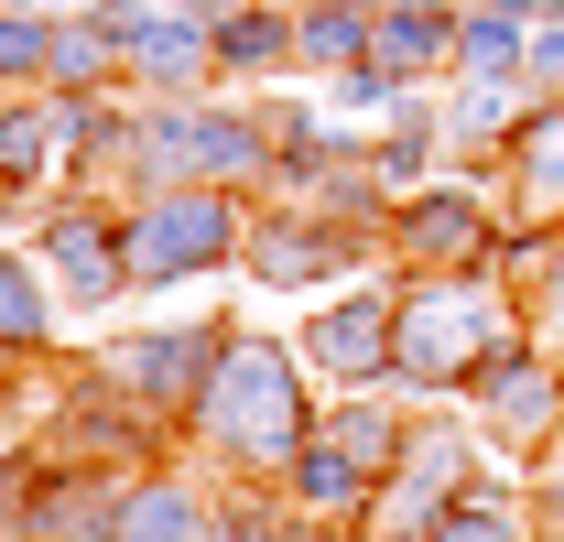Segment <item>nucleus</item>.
<instances>
[{
	"label": "nucleus",
	"instance_id": "aec40b11",
	"mask_svg": "<svg viewBox=\"0 0 564 542\" xmlns=\"http://www.w3.org/2000/svg\"><path fill=\"white\" fill-rule=\"evenodd\" d=\"M521 196H564V109H543V131H532V163H521Z\"/></svg>",
	"mask_w": 564,
	"mask_h": 542
},
{
	"label": "nucleus",
	"instance_id": "ddd939ff",
	"mask_svg": "<svg viewBox=\"0 0 564 542\" xmlns=\"http://www.w3.org/2000/svg\"><path fill=\"white\" fill-rule=\"evenodd\" d=\"M348 55H369V22H358L348 0H326V11L293 22V66H337V76H348Z\"/></svg>",
	"mask_w": 564,
	"mask_h": 542
},
{
	"label": "nucleus",
	"instance_id": "f257e3e1",
	"mask_svg": "<svg viewBox=\"0 0 564 542\" xmlns=\"http://www.w3.org/2000/svg\"><path fill=\"white\" fill-rule=\"evenodd\" d=\"M196 412H207V434L239 456V467H293L304 434H315L304 402H293V369H282L272 347H228V369L207 380V402H196Z\"/></svg>",
	"mask_w": 564,
	"mask_h": 542
},
{
	"label": "nucleus",
	"instance_id": "1a4fd4ad",
	"mask_svg": "<svg viewBox=\"0 0 564 542\" xmlns=\"http://www.w3.org/2000/svg\"><path fill=\"white\" fill-rule=\"evenodd\" d=\"M44 250H55V271H66L76 293H109V282H131V250H120V228H109L98 206H66Z\"/></svg>",
	"mask_w": 564,
	"mask_h": 542
},
{
	"label": "nucleus",
	"instance_id": "7ed1b4c3",
	"mask_svg": "<svg viewBox=\"0 0 564 542\" xmlns=\"http://www.w3.org/2000/svg\"><path fill=\"white\" fill-rule=\"evenodd\" d=\"M489 358H499L489 293H413V315H402V369L413 380H456V369H489Z\"/></svg>",
	"mask_w": 564,
	"mask_h": 542
},
{
	"label": "nucleus",
	"instance_id": "f8f14e48",
	"mask_svg": "<svg viewBox=\"0 0 564 542\" xmlns=\"http://www.w3.org/2000/svg\"><path fill=\"white\" fill-rule=\"evenodd\" d=\"M456 66L467 76H510L521 66V0H489V11L456 22Z\"/></svg>",
	"mask_w": 564,
	"mask_h": 542
},
{
	"label": "nucleus",
	"instance_id": "4468645a",
	"mask_svg": "<svg viewBox=\"0 0 564 542\" xmlns=\"http://www.w3.org/2000/svg\"><path fill=\"white\" fill-rule=\"evenodd\" d=\"M217 66H239V76H250V66H261V76L293 66V22H282V11H239V22H217Z\"/></svg>",
	"mask_w": 564,
	"mask_h": 542
},
{
	"label": "nucleus",
	"instance_id": "423d86ee",
	"mask_svg": "<svg viewBox=\"0 0 564 542\" xmlns=\"http://www.w3.org/2000/svg\"><path fill=\"white\" fill-rule=\"evenodd\" d=\"M304 347H315V369H337V380H369V369H391V358H402V315L358 293V304H326Z\"/></svg>",
	"mask_w": 564,
	"mask_h": 542
},
{
	"label": "nucleus",
	"instance_id": "f3484780",
	"mask_svg": "<svg viewBox=\"0 0 564 542\" xmlns=\"http://www.w3.org/2000/svg\"><path fill=\"white\" fill-rule=\"evenodd\" d=\"M510 120H521V109H510V87H499V76H478V87L456 98V152H489Z\"/></svg>",
	"mask_w": 564,
	"mask_h": 542
},
{
	"label": "nucleus",
	"instance_id": "f03ea898",
	"mask_svg": "<svg viewBox=\"0 0 564 542\" xmlns=\"http://www.w3.org/2000/svg\"><path fill=\"white\" fill-rule=\"evenodd\" d=\"M120 250H131V282L217 271L228 250H239V206L217 196V185H163V196H152L131 228H120Z\"/></svg>",
	"mask_w": 564,
	"mask_h": 542
},
{
	"label": "nucleus",
	"instance_id": "9d476101",
	"mask_svg": "<svg viewBox=\"0 0 564 542\" xmlns=\"http://www.w3.org/2000/svg\"><path fill=\"white\" fill-rule=\"evenodd\" d=\"M402 250H413L423 271H467L478 261V206L467 196H413L402 206Z\"/></svg>",
	"mask_w": 564,
	"mask_h": 542
},
{
	"label": "nucleus",
	"instance_id": "dca6fc26",
	"mask_svg": "<svg viewBox=\"0 0 564 542\" xmlns=\"http://www.w3.org/2000/svg\"><path fill=\"white\" fill-rule=\"evenodd\" d=\"M326 261H337V239H304V217L261 228V282H315Z\"/></svg>",
	"mask_w": 564,
	"mask_h": 542
},
{
	"label": "nucleus",
	"instance_id": "4be33fe9",
	"mask_svg": "<svg viewBox=\"0 0 564 542\" xmlns=\"http://www.w3.org/2000/svg\"><path fill=\"white\" fill-rule=\"evenodd\" d=\"M423 152H434V131H423V120H402V131L380 141V174H391V185H413V174H423Z\"/></svg>",
	"mask_w": 564,
	"mask_h": 542
},
{
	"label": "nucleus",
	"instance_id": "412c9836",
	"mask_svg": "<svg viewBox=\"0 0 564 542\" xmlns=\"http://www.w3.org/2000/svg\"><path fill=\"white\" fill-rule=\"evenodd\" d=\"M55 66V33H33V22H0V76H33Z\"/></svg>",
	"mask_w": 564,
	"mask_h": 542
},
{
	"label": "nucleus",
	"instance_id": "b1692460",
	"mask_svg": "<svg viewBox=\"0 0 564 542\" xmlns=\"http://www.w3.org/2000/svg\"><path fill=\"white\" fill-rule=\"evenodd\" d=\"M348 11H391V0H348Z\"/></svg>",
	"mask_w": 564,
	"mask_h": 542
},
{
	"label": "nucleus",
	"instance_id": "6ab92c4d",
	"mask_svg": "<svg viewBox=\"0 0 564 542\" xmlns=\"http://www.w3.org/2000/svg\"><path fill=\"white\" fill-rule=\"evenodd\" d=\"M423 542H521V521H510L499 499H456V510H445Z\"/></svg>",
	"mask_w": 564,
	"mask_h": 542
},
{
	"label": "nucleus",
	"instance_id": "20e7f679",
	"mask_svg": "<svg viewBox=\"0 0 564 542\" xmlns=\"http://www.w3.org/2000/svg\"><path fill=\"white\" fill-rule=\"evenodd\" d=\"M261 131L250 120H152V174L163 185H217V174H250Z\"/></svg>",
	"mask_w": 564,
	"mask_h": 542
},
{
	"label": "nucleus",
	"instance_id": "39448f33",
	"mask_svg": "<svg viewBox=\"0 0 564 542\" xmlns=\"http://www.w3.org/2000/svg\"><path fill=\"white\" fill-rule=\"evenodd\" d=\"M478 402H489V423L510 434V445H543V434L564 423L554 369H543V358H510V347H499L489 369H478Z\"/></svg>",
	"mask_w": 564,
	"mask_h": 542
},
{
	"label": "nucleus",
	"instance_id": "2eb2a0df",
	"mask_svg": "<svg viewBox=\"0 0 564 542\" xmlns=\"http://www.w3.org/2000/svg\"><path fill=\"white\" fill-rule=\"evenodd\" d=\"M120 542H196V499L185 488H131L120 499Z\"/></svg>",
	"mask_w": 564,
	"mask_h": 542
},
{
	"label": "nucleus",
	"instance_id": "5701e85b",
	"mask_svg": "<svg viewBox=\"0 0 564 542\" xmlns=\"http://www.w3.org/2000/svg\"><path fill=\"white\" fill-rule=\"evenodd\" d=\"M532 66H543V76H554V87H564V22H554V33H543V44H532Z\"/></svg>",
	"mask_w": 564,
	"mask_h": 542
},
{
	"label": "nucleus",
	"instance_id": "0eeeda50",
	"mask_svg": "<svg viewBox=\"0 0 564 542\" xmlns=\"http://www.w3.org/2000/svg\"><path fill=\"white\" fill-rule=\"evenodd\" d=\"M120 44H131V66L152 76V87H196V76L217 66L207 33H196V22H163V11H120Z\"/></svg>",
	"mask_w": 564,
	"mask_h": 542
},
{
	"label": "nucleus",
	"instance_id": "9b49d317",
	"mask_svg": "<svg viewBox=\"0 0 564 542\" xmlns=\"http://www.w3.org/2000/svg\"><path fill=\"white\" fill-rule=\"evenodd\" d=\"M434 55H456V22H445V11H423V0H391V11L369 22V66L413 76V66H434Z\"/></svg>",
	"mask_w": 564,
	"mask_h": 542
},
{
	"label": "nucleus",
	"instance_id": "6e6552de",
	"mask_svg": "<svg viewBox=\"0 0 564 542\" xmlns=\"http://www.w3.org/2000/svg\"><path fill=\"white\" fill-rule=\"evenodd\" d=\"M207 358H217V337H141V347H120V380H131L141 402H207Z\"/></svg>",
	"mask_w": 564,
	"mask_h": 542
},
{
	"label": "nucleus",
	"instance_id": "a211bd4d",
	"mask_svg": "<svg viewBox=\"0 0 564 542\" xmlns=\"http://www.w3.org/2000/svg\"><path fill=\"white\" fill-rule=\"evenodd\" d=\"M33 337H44V293L22 261H0V347H33Z\"/></svg>",
	"mask_w": 564,
	"mask_h": 542
}]
</instances>
